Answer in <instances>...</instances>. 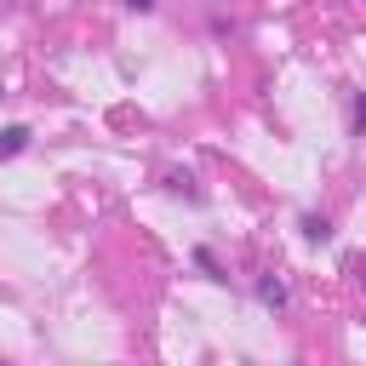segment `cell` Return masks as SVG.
<instances>
[{"label":"cell","mask_w":366,"mask_h":366,"mask_svg":"<svg viewBox=\"0 0 366 366\" xmlns=\"http://www.w3.org/2000/svg\"><path fill=\"white\" fill-rule=\"evenodd\" d=\"M29 149V126H6L0 132V160H11V154H23Z\"/></svg>","instance_id":"1"},{"label":"cell","mask_w":366,"mask_h":366,"mask_svg":"<svg viewBox=\"0 0 366 366\" xmlns=\"http://www.w3.org/2000/svg\"><path fill=\"white\" fill-rule=\"evenodd\" d=\"M126 6H137V11H149V6H154V0H126Z\"/></svg>","instance_id":"2"}]
</instances>
